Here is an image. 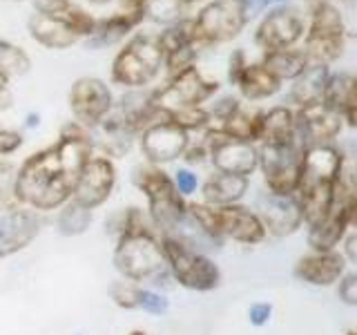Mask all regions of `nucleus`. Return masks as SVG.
Wrapping results in <instances>:
<instances>
[{
    "instance_id": "1",
    "label": "nucleus",
    "mask_w": 357,
    "mask_h": 335,
    "mask_svg": "<svg viewBox=\"0 0 357 335\" xmlns=\"http://www.w3.org/2000/svg\"><path fill=\"white\" fill-rule=\"evenodd\" d=\"M92 139L87 128L67 123L61 139L52 148L27 156L18 168L14 197L22 208L54 210L72 199V190L85 163L92 159Z\"/></svg>"
},
{
    "instance_id": "2",
    "label": "nucleus",
    "mask_w": 357,
    "mask_h": 335,
    "mask_svg": "<svg viewBox=\"0 0 357 335\" xmlns=\"http://www.w3.org/2000/svg\"><path fill=\"white\" fill-rule=\"evenodd\" d=\"M344 163L346 161L342 150L331 143L304 150L295 197L299 201L301 215H304V223L308 226L328 212Z\"/></svg>"
},
{
    "instance_id": "3",
    "label": "nucleus",
    "mask_w": 357,
    "mask_h": 335,
    "mask_svg": "<svg viewBox=\"0 0 357 335\" xmlns=\"http://www.w3.org/2000/svg\"><path fill=\"white\" fill-rule=\"evenodd\" d=\"M116 271L130 282H154L167 275L161 239H156L152 228L123 232L114 248Z\"/></svg>"
},
{
    "instance_id": "4",
    "label": "nucleus",
    "mask_w": 357,
    "mask_h": 335,
    "mask_svg": "<svg viewBox=\"0 0 357 335\" xmlns=\"http://www.w3.org/2000/svg\"><path fill=\"white\" fill-rule=\"evenodd\" d=\"M134 184L148 199L150 219L156 228L174 230L185 219V199L178 195L172 177L156 165H145L134 172Z\"/></svg>"
},
{
    "instance_id": "5",
    "label": "nucleus",
    "mask_w": 357,
    "mask_h": 335,
    "mask_svg": "<svg viewBox=\"0 0 357 335\" xmlns=\"http://www.w3.org/2000/svg\"><path fill=\"white\" fill-rule=\"evenodd\" d=\"M248 20L250 11L245 0H212L190 22V38L197 50L228 43L239 36Z\"/></svg>"
},
{
    "instance_id": "6",
    "label": "nucleus",
    "mask_w": 357,
    "mask_h": 335,
    "mask_svg": "<svg viewBox=\"0 0 357 335\" xmlns=\"http://www.w3.org/2000/svg\"><path fill=\"white\" fill-rule=\"evenodd\" d=\"M161 248L165 255L167 273L183 288L197 290V293H208V290H215L221 284L219 266L208 255L190 248L172 234H165L161 239Z\"/></svg>"
},
{
    "instance_id": "7",
    "label": "nucleus",
    "mask_w": 357,
    "mask_h": 335,
    "mask_svg": "<svg viewBox=\"0 0 357 335\" xmlns=\"http://www.w3.org/2000/svg\"><path fill=\"white\" fill-rule=\"evenodd\" d=\"M346 43V22L337 5H319L310 9V27L304 38V56L312 65L337 61Z\"/></svg>"
},
{
    "instance_id": "8",
    "label": "nucleus",
    "mask_w": 357,
    "mask_h": 335,
    "mask_svg": "<svg viewBox=\"0 0 357 335\" xmlns=\"http://www.w3.org/2000/svg\"><path fill=\"white\" fill-rule=\"evenodd\" d=\"M163 67V50L152 36H134L112 63V81L123 87L152 83Z\"/></svg>"
},
{
    "instance_id": "9",
    "label": "nucleus",
    "mask_w": 357,
    "mask_h": 335,
    "mask_svg": "<svg viewBox=\"0 0 357 335\" xmlns=\"http://www.w3.org/2000/svg\"><path fill=\"white\" fill-rule=\"evenodd\" d=\"M217 81H208L195 65H190L185 70L172 74L170 83L159 92H154L150 100L154 107H159L165 114H174V112L181 110L201 107L210 96L217 94Z\"/></svg>"
},
{
    "instance_id": "10",
    "label": "nucleus",
    "mask_w": 357,
    "mask_h": 335,
    "mask_svg": "<svg viewBox=\"0 0 357 335\" xmlns=\"http://www.w3.org/2000/svg\"><path fill=\"white\" fill-rule=\"evenodd\" d=\"M301 159H304V150L297 141L282 145L264 143L259 148V168L268 193L279 197L295 195L299 186Z\"/></svg>"
},
{
    "instance_id": "11",
    "label": "nucleus",
    "mask_w": 357,
    "mask_h": 335,
    "mask_svg": "<svg viewBox=\"0 0 357 335\" xmlns=\"http://www.w3.org/2000/svg\"><path fill=\"white\" fill-rule=\"evenodd\" d=\"M204 145L217 172L248 179L259 168V150L255 148V143L237 141L219 130L208 128Z\"/></svg>"
},
{
    "instance_id": "12",
    "label": "nucleus",
    "mask_w": 357,
    "mask_h": 335,
    "mask_svg": "<svg viewBox=\"0 0 357 335\" xmlns=\"http://www.w3.org/2000/svg\"><path fill=\"white\" fill-rule=\"evenodd\" d=\"M114 107L109 87L96 76H83L70 89V110L83 128H96Z\"/></svg>"
},
{
    "instance_id": "13",
    "label": "nucleus",
    "mask_w": 357,
    "mask_h": 335,
    "mask_svg": "<svg viewBox=\"0 0 357 335\" xmlns=\"http://www.w3.org/2000/svg\"><path fill=\"white\" fill-rule=\"evenodd\" d=\"M116 186V168L107 156H92L85 168L78 174L74 190H72V201L87 210H94L103 206L112 197Z\"/></svg>"
},
{
    "instance_id": "14",
    "label": "nucleus",
    "mask_w": 357,
    "mask_h": 335,
    "mask_svg": "<svg viewBox=\"0 0 357 335\" xmlns=\"http://www.w3.org/2000/svg\"><path fill=\"white\" fill-rule=\"evenodd\" d=\"M306 22L293 7H277L257 27L255 40L264 52L293 50L304 38Z\"/></svg>"
},
{
    "instance_id": "15",
    "label": "nucleus",
    "mask_w": 357,
    "mask_h": 335,
    "mask_svg": "<svg viewBox=\"0 0 357 335\" xmlns=\"http://www.w3.org/2000/svg\"><path fill=\"white\" fill-rule=\"evenodd\" d=\"M190 145V134L170 119L156 121L141 132V152L152 165L170 163L183 156Z\"/></svg>"
},
{
    "instance_id": "16",
    "label": "nucleus",
    "mask_w": 357,
    "mask_h": 335,
    "mask_svg": "<svg viewBox=\"0 0 357 335\" xmlns=\"http://www.w3.org/2000/svg\"><path fill=\"white\" fill-rule=\"evenodd\" d=\"M342 117L324 103L308 107H299L295 114V141L301 150L315 148V145H328L342 132Z\"/></svg>"
},
{
    "instance_id": "17",
    "label": "nucleus",
    "mask_w": 357,
    "mask_h": 335,
    "mask_svg": "<svg viewBox=\"0 0 357 335\" xmlns=\"http://www.w3.org/2000/svg\"><path fill=\"white\" fill-rule=\"evenodd\" d=\"M217 232L221 239L228 237L243 246L261 244L268 234L259 215L239 204L217 208Z\"/></svg>"
},
{
    "instance_id": "18",
    "label": "nucleus",
    "mask_w": 357,
    "mask_h": 335,
    "mask_svg": "<svg viewBox=\"0 0 357 335\" xmlns=\"http://www.w3.org/2000/svg\"><path fill=\"white\" fill-rule=\"evenodd\" d=\"M38 232L40 217L29 208H16L0 215V260L25 251Z\"/></svg>"
},
{
    "instance_id": "19",
    "label": "nucleus",
    "mask_w": 357,
    "mask_h": 335,
    "mask_svg": "<svg viewBox=\"0 0 357 335\" xmlns=\"http://www.w3.org/2000/svg\"><path fill=\"white\" fill-rule=\"evenodd\" d=\"M295 277L310 286H333L346 273V260L337 251H312L299 257L295 264Z\"/></svg>"
},
{
    "instance_id": "20",
    "label": "nucleus",
    "mask_w": 357,
    "mask_h": 335,
    "mask_svg": "<svg viewBox=\"0 0 357 335\" xmlns=\"http://www.w3.org/2000/svg\"><path fill=\"white\" fill-rule=\"evenodd\" d=\"M259 219L264 223L266 232L275 234V237H286V234H293L301 228L304 223V215H301L299 201L295 195H271L261 201L259 208Z\"/></svg>"
},
{
    "instance_id": "21",
    "label": "nucleus",
    "mask_w": 357,
    "mask_h": 335,
    "mask_svg": "<svg viewBox=\"0 0 357 335\" xmlns=\"http://www.w3.org/2000/svg\"><path fill=\"white\" fill-rule=\"evenodd\" d=\"M72 3L63 7L61 11H52V14H45V11H36L29 18V34L31 38L45 45L50 50H65L72 47V45L81 38L70 25V18H67V11H70Z\"/></svg>"
},
{
    "instance_id": "22",
    "label": "nucleus",
    "mask_w": 357,
    "mask_h": 335,
    "mask_svg": "<svg viewBox=\"0 0 357 335\" xmlns=\"http://www.w3.org/2000/svg\"><path fill=\"white\" fill-rule=\"evenodd\" d=\"M156 40H159L163 50V65L172 74L195 65L197 47L192 45V38H190V22H174Z\"/></svg>"
},
{
    "instance_id": "23",
    "label": "nucleus",
    "mask_w": 357,
    "mask_h": 335,
    "mask_svg": "<svg viewBox=\"0 0 357 335\" xmlns=\"http://www.w3.org/2000/svg\"><path fill=\"white\" fill-rule=\"evenodd\" d=\"M248 179L245 177H237V174H223L217 172L215 177H210L208 181L201 188L204 193V199L208 206H232V204H239V201L245 197L248 193Z\"/></svg>"
},
{
    "instance_id": "24",
    "label": "nucleus",
    "mask_w": 357,
    "mask_h": 335,
    "mask_svg": "<svg viewBox=\"0 0 357 335\" xmlns=\"http://www.w3.org/2000/svg\"><path fill=\"white\" fill-rule=\"evenodd\" d=\"M321 103L331 107L333 112H337V114L353 128L355 126V78L351 74L328 76Z\"/></svg>"
},
{
    "instance_id": "25",
    "label": "nucleus",
    "mask_w": 357,
    "mask_h": 335,
    "mask_svg": "<svg viewBox=\"0 0 357 335\" xmlns=\"http://www.w3.org/2000/svg\"><path fill=\"white\" fill-rule=\"evenodd\" d=\"M328 67L326 65H312L308 63L295 78V85H293V100L299 107H308V105H315L321 103L324 98V89H326L328 83Z\"/></svg>"
},
{
    "instance_id": "26",
    "label": "nucleus",
    "mask_w": 357,
    "mask_h": 335,
    "mask_svg": "<svg viewBox=\"0 0 357 335\" xmlns=\"http://www.w3.org/2000/svg\"><path fill=\"white\" fill-rule=\"evenodd\" d=\"M259 141L271 143V145L293 143L295 141V112L284 105L261 112Z\"/></svg>"
},
{
    "instance_id": "27",
    "label": "nucleus",
    "mask_w": 357,
    "mask_h": 335,
    "mask_svg": "<svg viewBox=\"0 0 357 335\" xmlns=\"http://www.w3.org/2000/svg\"><path fill=\"white\" fill-rule=\"evenodd\" d=\"M145 18L143 11H119V14L109 16L105 20H96L92 36H89V43L94 47H103V45H112L121 38H126L130 29H134L139 22Z\"/></svg>"
},
{
    "instance_id": "28",
    "label": "nucleus",
    "mask_w": 357,
    "mask_h": 335,
    "mask_svg": "<svg viewBox=\"0 0 357 335\" xmlns=\"http://www.w3.org/2000/svg\"><path fill=\"white\" fill-rule=\"evenodd\" d=\"M237 87L241 89V96L248 98V100H261L268 98L279 92L282 87V81L266 70L261 63H255V65H245L243 72L237 81Z\"/></svg>"
},
{
    "instance_id": "29",
    "label": "nucleus",
    "mask_w": 357,
    "mask_h": 335,
    "mask_svg": "<svg viewBox=\"0 0 357 335\" xmlns=\"http://www.w3.org/2000/svg\"><path fill=\"white\" fill-rule=\"evenodd\" d=\"M259 128H261V112H245L239 107L223 121H217V126L212 130H219L237 141L255 143L259 141Z\"/></svg>"
},
{
    "instance_id": "30",
    "label": "nucleus",
    "mask_w": 357,
    "mask_h": 335,
    "mask_svg": "<svg viewBox=\"0 0 357 335\" xmlns=\"http://www.w3.org/2000/svg\"><path fill=\"white\" fill-rule=\"evenodd\" d=\"M261 65L277 81H295L304 72L308 61L301 50H279V52H266Z\"/></svg>"
},
{
    "instance_id": "31",
    "label": "nucleus",
    "mask_w": 357,
    "mask_h": 335,
    "mask_svg": "<svg viewBox=\"0 0 357 335\" xmlns=\"http://www.w3.org/2000/svg\"><path fill=\"white\" fill-rule=\"evenodd\" d=\"M89 223H92V210L78 206L76 201L70 199L63 206L56 226H59V232L65 234V237H78V234H83L89 228Z\"/></svg>"
},
{
    "instance_id": "32",
    "label": "nucleus",
    "mask_w": 357,
    "mask_h": 335,
    "mask_svg": "<svg viewBox=\"0 0 357 335\" xmlns=\"http://www.w3.org/2000/svg\"><path fill=\"white\" fill-rule=\"evenodd\" d=\"M29 67H31V61L25 52L16 47V45L0 38V72L11 78V76L27 74Z\"/></svg>"
},
{
    "instance_id": "33",
    "label": "nucleus",
    "mask_w": 357,
    "mask_h": 335,
    "mask_svg": "<svg viewBox=\"0 0 357 335\" xmlns=\"http://www.w3.org/2000/svg\"><path fill=\"white\" fill-rule=\"evenodd\" d=\"M183 7L185 3H181V0H145L143 14L159 22H176L181 18Z\"/></svg>"
},
{
    "instance_id": "34",
    "label": "nucleus",
    "mask_w": 357,
    "mask_h": 335,
    "mask_svg": "<svg viewBox=\"0 0 357 335\" xmlns=\"http://www.w3.org/2000/svg\"><path fill=\"white\" fill-rule=\"evenodd\" d=\"M172 123H176L178 128H183L188 134L192 130H204L210 123V112H206L204 107H190V110H181L174 112V114H167Z\"/></svg>"
},
{
    "instance_id": "35",
    "label": "nucleus",
    "mask_w": 357,
    "mask_h": 335,
    "mask_svg": "<svg viewBox=\"0 0 357 335\" xmlns=\"http://www.w3.org/2000/svg\"><path fill=\"white\" fill-rule=\"evenodd\" d=\"M139 293H141V288L130 282H116L109 288V297L114 299V304L128 311L139 308Z\"/></svg>"
},
{
    "instance_id": "36",
    "label": "nucleus",
    "mask_w": 357,
    "mask_h": 335,
    "mask_svg": "<svg viewBox=\"0 0 357 335\" xmlns=\"http://www.w3.org/2000/svg\"><path fill=\"white\" fill-rule=\"evenodd\" d=\"M139 308H143L145 313H152V315H163V313L170 308V302H167L163 295L154 293V290L141 288V293H139Z\"/></svg>"
},
{
    "instance_id": "37",
    "label": "nucleus",
    "mask_w": 357,
    "mask_h": 335,
    "mask_svg": "<svg viewBox=\"0 0 357 335\" xmlns=\"http://www.w3.org/2000/svg\"><path fill=\"white\" fill-rule=\"evenodd\" d=\"M337 295L344 304L355 306L357 304V275L355 273H344L337 282Z\"/></svg>"
},
{
    "instance_id": "38",
    "label": "nucleus",
    "mask_w": 357,
    "mask_h": 335,
    "mask_svg": "<svg viewBox=\"0 0 357 335\" xmlns=\"http://www.w3.org/2000/svg\"><path fill=\"white\" fill-rule=\"evenodd\" d=\"M20 145H22V134L11 132V130H0V159L14 154Z\"/></svg>"
},
{
    "instance_id": "39",
    "label": "nucleus",
    "mask_w": 357,
    "mask_h": 335,
    "mask_svg": "<svg viewBox=\"0 0 357 335\" xmlns=\"http://www.w3.org/2000/svg\"><path fill=\"white\" fill-rule=\"evenodd\" d=\"M172 181H174V186H176L178 195H181V197L192 195L195 190H197V186H199L197 174H192L190 170H178V172H176V177L172 179Z\"/></svg>"
},
{
    "instance_id": "40",
    "label": "nucleus",
    "mask_w": 357,
    "mask_h": 335,
    "mask_svg": "<svg viewBox=\"0 0 357 335\" xmlns=\"http://www.w3.org/2000/svg\"><path fill=\"white\" fill-rule=\"evenodd\" d=\"M248 65V61H245V56H243V52L241 50H237L232 56H230V70H228V78H230V83L232 85H237V81H239V76H241V72H243V67Z\"/></svg>"
},
{
    "instance_id": "41",
    "label": "nucleus",
    "mask_w": 357,
    "mask_h": 335,
    "mask_svg": "<svg viewBox=\"0 0 357 335\" xmlns=\"http://www.w3.org/2000/svg\"><path fill=\"white\" fill-rule=\"evenodd\" d=\"M271 313H273L271 304H255V306H250L248 318L255 327H264V324L271 320Z\"/></svg>"
},
{
    "instance_id": "42",
    "label": "nucleus",
    "mask_w": 357,
    "mask_h": 335,
    "mask_svg": "<svg viewBox=\"0 0 357 335\" xmlns=\"http://www.w3.org/2000/svg\"><path fill=\"white\" fill-rule=\"evenodd\" d=\"M206 156H208V150H206V145H192V148H185L183 152V159L188 163H204L206 161Z\"/></svg>"
},
{
    "instance_id": "43",
    "label": "nucleus",
    "mask_w": 357,
    "mask_h": 335,
    "mask_svg": "<svg viewBox=\"0 0 357 335\" xmlns=\"http://www.w3.org/2000/svg\"><path fill=\"white\" fill-rule=\"evenodd\" d=\"M346 239V255H344V260H349V262H355L357 260V251H355V244H357V237L351 232L349 237H344Z\"/></svg>"
},
{
    "instance_id": "44",
    "label": "nucleus",
    "mask_w": 357,
    "mask_h": 335,
    "mask_svg": "<svg viewBox=\"0 0 357 335\" xmlns=\"http://www.w3.org/2000/svg\"><path fill=\"white\" fill-rule=\"evenodd\" d=\"M245 3H248V11H250V18H252L257 9H264L268 3H275V0H245Z\"/></svg>"
},
{
    "instance_id": "45",
    "label": "nucleus",
    "mask_w": 357,
    "mask_h": 335,
    "mask_svg": "<svg viewBox=\"0 0 357 335\" xmlns=\"http://www.w3.org/2000/svg\"><path fill=\"white\" fill-rule=\"evenodd\" d=\"M335 3H337V0H306L308 9H315L319 5H335Z\"/></svg>"
},
{
    "instance_id": "46",
    "label": "nucleus",
    "mask_w": 357,
    "mask_h": 335,
    "mask_svg": "<svg viewBox=\"0 0 357 335\" xmlns=\"http://www.w3.org/2000/svg\"><path fill=\"white\" fill-rule=\"evenodd\" d=\"M89 3H96V5H103V3H109V0H89Z\"/></svg>"
},
{
    "instance_id": "47",
    "label": "nucleus",
    "mask_w": 357,
    "mask_h": 335,
    "mask_svg": "<svg viewBox=\"0 0 357 335\" xmlns=\"http://www.w3.org/2000/svg\"><path fill=\"white\" fill-rule=\"evenodd\" d=\"M130 335H148V333H145V331H139V329H137V331H132Z\"/></svg>"
},
{
    "instance_id": "48",
    "label": "nucleus",
    "mask_w": 357,
    "mask_h": 335,
    "mask_svg": "<svg viewBox=\"0 0 357 335\" xmlns=\"http://www.w3.org/2000/svg\"><path fill=\"white\" fill-rule=\"evenodd\" d=\"M181 3H185V5H190V3H199V0H181Z\"/></svg>"
},
{
    "instance_id": "49",
    "label": "nucleus",
    "mask_w": 357,
    "mask_h": 335,
    "mask_svg": "<svg viewBox=\"0 0 357 335\" xmlns=\"http://www.w3.org/2000/svg\"><path fill=\"white\" fill-rule=\"evenodd\" d=\"M346 335H355V331H353V329H351V331H349V333H346Z\"/></svg>"
}]
</instances>
